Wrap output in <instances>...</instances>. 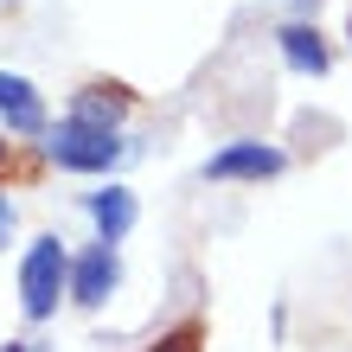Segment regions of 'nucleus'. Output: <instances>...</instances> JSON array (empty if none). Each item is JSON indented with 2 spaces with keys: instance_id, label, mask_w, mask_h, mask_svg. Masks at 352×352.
I'll use <instances>...</instances> for the list:
<instances>
[{
  "instance_id": "f257e3e1",
  "label": "nucleus",
  "mask_w": 352,
  "mask_h": 352,
  "mask_svg": "<svg viewBox=\"0 0 352 352\" xmlns=\"http://www.w3.org/2000/svg\"><path fill=\"white\" fill-rule=\"evenodd\" d=\"M65 282H71V250H65V237H52V231L32 237V243H26V263H19V307H26V320H52Z\"/></svg>"
},
{
  "instance_id": "f03ea898",
  "label": "nucleus",
  "mask_w": 352,
  "mask_h": 352,
  "mask_svg": "<svg viewBox=\"0 0 352 352\" xmlns=\"http://www.w3.org/2000/svg\"><path fill=\"white\" fill-rule=\"evenodd\" d=\"M45 154L58 160L65 173H109L122 154H129V141H122L116 129H90V122H58V129H45Z\"/></svg>"
},
{
  "instance_id": "7ed1b4c3",
  "label": "nucleus",
  "mask_w": 352,
  "mask_h": 352,
  "mask_svg": "<svg viewBox=\"0 0 352 352\" xmlns=\"http://www.w3.org/2000/svg\"><path fill=\"white\" fill-rule=\"evenodd\" d=\"M122 288V256H116V243H90V250H77L71 256V282H65V295L77 301V307H96L109 301Z\"/></svg>"
},
{
  "instance_id": "20e7f679",
  "label": "nucleus",
  "mask_w": 352,
  "mask_h": 352,
  "mask_svg": "<svg viewBox=\"0 0 352 352\" xmlns=\"http://www.w3.org/2000/svg\"><path fill=\"white\" fill-rule=\"evenodd\" d=\"M282 167H288V154L269 148V141H231V148H218L212 160H205V179H218V186L224 179H256L263 186V179H276Z\"/></svg>"
},
{
  "instance_id": "39448f33",
  "label": "nucleus",
  "mask_w": 352,
  "mask_h": 352,
  "mask_svg": "<svg viewBox=\"0 0 352 352\" xmlns=\"http://www.w3.org/2000/svg\"><path fill=\"white\" fill-rule=\"evenodd\" d=\"M0 122H7V135H45V96H38L32 77L19 71H0Z\"/></svg>"
},
{
  "instance_id": "423d86ee",
  "label": "nucleus",
  "mask_w": 352,
  "mask_h": 352,
  "mask_svg": "<svg viewBox=\"0 0 352 352\" xmlns=\"http://www.w3.org/2000/svg\"><path fill=\"white\" fill-rule=\"evenodd\" d=\"M135 109V90L129 84H84L71 96V122H90V129H122V116Z\"/></svg>"
},
{
  "instance_id": "0eeeda50",
  "label": "nucleus",
  "mask_w": 352,
  "mask_h": 352,
  "mask_svg": "<svg viewBox=\"0 0 352 352\" xmlns=\"http://www.w3.org/2000/svg\"><path fill=\"white\" fill-rule=\"evenodd\" d=\"M276 45H282V65L301 71V77H327L333 71V52H327L320 26H307V19H288V26L276 32Z\"/></svg>"
},
{
  "instance_id": "6e6552de",
  "label": "nucleus",
  "mask_w": 352,
  "mask_h": 352,
  "mask_svg": "<svg viewBox=\"0 0 352 352\" xmlns=\"http://www.w3.org/2000/svg\"><path fill=\"white\" fill-rule=\"evenodd\" d=\"M84 212L96 218V243H122V237L135 231L141 205H135L129 186H102V192H90V199H84Z\"/></svg>"
},
{
  "instance_id": "1a4fd4ad",
  "label": "nucleus",
  "mask_w": 352,
  "mask_h": 352,
  "mask_svg": "<svg viewBox=\"0 0 352 352\" xmlns=\"http://www.w3.org/2000/svg\"><path fill=\"white\" fill-rule=\"evenodd\" d=\"M141 352H205V327L199 320H179L173 333H160L154 346H141Z\"/></svg>"
},
{
  "instance_id": "9d476101",
  "label": "nucleus",
  "mask_w": 352,
  "mask_h": 352,
  "mask_svg": "<svg viewBox=\"0 0 352 352\" xmlns=\"http://www.w3.org/2000/svg\"><path fill=\"white\" fill-rule=\"evenodd\" d=\"M19 231V205H13V192L0 186V250H7V237Z\"/></svg>"
},
{
  "instance_id": "9b49d317",
  "label": "nucleus",
  "mask_w": 352,
  "mask_h": 352,
  "mask_svg": "<svg viewBox=\"0 0 352 352\" xmlns=\"http://www.w3.org/2000/svg\"><path fill=\"white\" fill-rule=\"evenodd\" d=\"M13 167H19V160H13V141H0V186L13 179Z\"/></svg>"
},
{
  "instance_id": "f8f14e48",
  "label": "nucleus",
  "mask_w": 352,
  "mask_h": 352,
  "mask_svg": "<svg viewBox=\"0 0 352 352\" xmlns=\"http://www.w3.org/2000/svg\"><path fill=\"white\" fill-rule=\"evenodd\" d=\"M295 7H301V13H307V7H320V0H295Z\"/></svg>"
},
{
  "instance_id": "ddd939ff",
  "label": "nucleus",
  "mask_w": 352,
  "mask_h": 352,
  "mask_svg": "<svg viewBox=\"0 0 352 352\" xmlns=\"http://www.w3.org/2000/svg\"><path fill=\"white\" fill-rule=\"evenodd\" d=\"M7 352H32V346H26V340H19V346H7Z\"/></svg>"
},
{
  "instance_id": "4468645a",
  "label": "nucleus",
  "mask_w": 352,
  "mask_h": 352,
  "mask_svg": "<svg viewBox=\"0 0 352 352\" xmlns=\"http://www.w3.org/2000/svg\"><path fill=\"white\" fill-rule=\"evenodd\" d=\"M346 32H352V26H346Z\"/></svg>"
}]
</instances>
